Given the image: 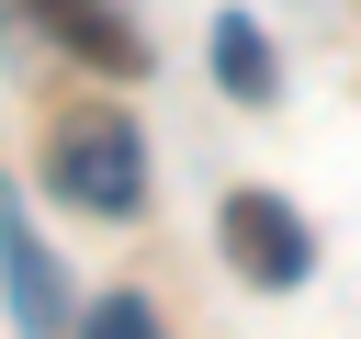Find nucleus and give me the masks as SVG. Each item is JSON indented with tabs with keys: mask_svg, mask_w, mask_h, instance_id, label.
Here are the masks:
<instances>
[{
	"mask_svg": "<svg viewBox=\"0 0 361 339\" xmlns=\"http://www.w3.org/2000/svg\"><path fill=\"white\" fill-rule=\"evenodd\" d=\"M45 192L68 203V215H135L147 203V136H135V113H113V102H79V113H56L45 124Z\"/></svg>",
	"mask_w": 361,
	"mask_h": 339,
	"instance_id": "nucleus-1",
	"label": "nucleus"
},
{
	"mask_svg": "<svg viewBox=\"0 0 361 339\" xmlns=\"http://www.w3.org/2000/svg\"><path fill=\"white\" fill-rule=\"evenodd\" d=\"M226 271H248L259 294H293L316 271V237L282 192H226Z\"/></svg>",
	"mask_w": 361,
	"mask_h": 339,
	"instance_id": "nucleus-2",
	"label": "nucleus"
},
{
	"mask_svg": "<svg viewBox=\"0 0 361 339\" xmlns=\"http://www.w3.org/2000/svg\"><path fill=\"white\" fill-rule=\"evenodd\" d=\"M0 294H11V328H23V339H79V328H68V271H56V249L34 237V215H23L11 181H0Z\"/></svg>",
	"mask_w": 361,
	"mask_h": 339,
	"instance_id": "nucleus-3",
	"label": "nucleus"
},
{
	"mask_svg": "<svg viewBox=\"0 0 361 339\" xmlns=\"http://www.w3.org/2000/svg\"><path fill=\"white\" fill-rule=\"evenodd\" d=\"M34 11L56 23L68 56H90V68H113V79H147V34H135L113 0H34Z\"/></svg>",
	"mask_w": 361,
	"mask_h": 339,
	"instance_id": "nucleus-4",
	"label": "nucleus"
},
{
	"mask_svg": "<svg viewBox=\"0 0 361 339\" xmlns=\"http://www.w3.org/2000/svg\"><path fill=\"white\" fill-rule=\"evenodd\" d=\"M214 90L226 102H271L282 90V56H271V34L248 11H214Z\"/></svg>",
	"mask_w": 361,
	"mask_h": 339,
	"instance_id": "nucleus-5",
	"label": "nucleus"
},
{
	"mask_svg": "<svg viewBox=\"0 0 361 339\" xmlns=\"http://www.w3.org/2000/svg\"><path fill=\"white\" fill-rule=\"evenodd\" d=\"M79 339H169V328H158V305H147V294H102V305L79 316Z\"/></svg>",
	"mask_w": 361,
	"mask_h": 339,
	"instance_id": "nucleus-6",
	"label": "nucleus"
}]
</instances>
